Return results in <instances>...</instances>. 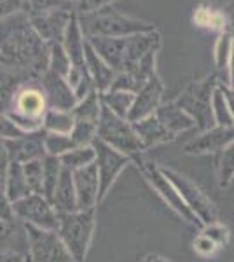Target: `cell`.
<instances>
[{
    "label": "cell",
    "mask_w": 234,
    "mask_h": 262,
    "mask_svg": "<svg viewBox=\"0 0 234 262\" xmlns=\"http://www.w3.org/2000/svg\"><path fill=\"white\" fill-rule=\"evenodd\" d=\"M95 210H84L80 213H59V234L69 248L70 257L75 262H82L88 252V245L91 242L93 219Z\"/></svg>",
    "instance_id": "1"
},
{
    "label": "cell",
    "mask_w": 234,
    "mask_h": 262,
    "mask_svg": "<svg viewBox=\"0 0 234 262\" xmlns=\"http://www.w3.org/2000/svg\"><path fill=\"white\" fill-rule=\"evenodd\" d=\"M161 171L173 184V187L177 189V192L180 194V198L189 206L190 212L205 224V226H210V224L217 222V210L214 203L199 191V187H196L187 177L180 175V173L172 170V168H161Z\"/></svg>",
    "instance_id": "2"
},
{
    "label": "cell",
    "mask_w": 234,
    "mask_h": 262,
    "mask_svg": "<svg viewBox=\"0 0 234 262\" xmlns=\"http://www.w3.org/2000/svg\"><path fill=\"white\" fill-rule=\"evenodd\" d=\"M137 163H138V168L142 170V173L145 175V179L152 184V187L163 196V200L168 203L177 213H180L187 222L199 224L198 217L190 212L189 206H187L184 200L180 198V194L177 192V189L173 187V184L163 175L161 168H157L156 164H152L151 161H145V159H137Z\"/></svg>",
    "instance_id": "3"
},
{
    "label": "cell",
    "mask_w": 234,
    "mask_h": 262,
    "mask_svg": "<svg viewBox=\"0 0 234 262\" xmlns=\"http://www.w3.org/2000/svg\"><path fill=\"white\" fill-rule=\"evenodd\" d=\"M25 227L32 245L33 262H70L72 257L67 253L53 231H42L32 224H27Z\"/></svg>",
    "instance_id": "4"
},
{
    "label": "cell",
    "mask_w": 234,
    "mask_h": 262,
    "mask_svg": "<svg viewBox=\"0 0 234 262\" xmlns=\"http://www.w3.org/2000/svg\"><path fill=\"white\" fill-rule=\"evenodd\" d=\"M100 137L119 152H138L143 147L142 140L137 138V135L131 133V129L124 122L119 121L107 108L103 111V117H101Z\"/></svg>",
    "instance_id": "5"
},
{
    "label": "cell",
    "mask_w": 234,
    "mask_h": 262,
    "mask_svg": "<svg viewBox=\"0 0 234 262\" xmlns=\"http://www.w3.org/2000/svg\"><path fill=\"white\" fill-rule=\"evenodd\" d=\"M12 212L18 215V217L28 221L32 226L44 227L48 231H54L59 227L58 215H54L49 203L39 198L37 194L35 196H27L19 201H14Z\"/></svg>",
    "instance_id": "6"
},
{
    "label": "cell",
    "mask_w": 234,
    "mask_h": 262,
    "mask_svg": "<svg viewBox=\"0 0 234 262\" xmlns=\"http://www.w3.org/2000/svg\"><path fill=\"white\" fill-rule=\"evenodd\" d=\"M96 147V170H98V201H101L107 194L109 187L112 185V182L116 180V177L119 175V171L122 170V166L127 163V158H124L122 154H119L117 150H112L109 145H105L103 142H95Z\"/></svg>",
    "instance_id": "7"
},
{
    "label": "cell",
    "mask_w": 234,
    "mask_h": 262,
    "mask_svg": "<svg viewBox=\"0 0 234 262\" xmlns=\"http://www.w3.org/2000/svg\"><path fill=\"white\" fill-rule=\"evenodd\" d=\"M75 200L80 212L91 210L98 201V170L96 164H88L74 173Z\"/></svg>",
    "instance_id": "8"
},
{
    "label": "cell",
    "mask_w": 234,
    "mask_h": 262,
    "mask_svg": "<svg viewBox=\"0 0 234 262\" xmlns=\"http://www.w3.org/2000/svg\"><path fill=\"white\" fill-rule=\"evenodd\" d=\"M53 203L56 205L58 210H61V213H70L72 210L77 206V200H75V192H74V185H72V173L70 170L61 171L59 175V182H58V187L54 191Z\"/></svg>",
    "instance_id": "9"
},
{
    "label": "cell",
    "mask_w": 234,
    "mask_h": 262,
    "mask_svg": "<svg viewBox=\"0 0 234 262\" xmlns=\"http://www.w3.org/2000/svg\"><path fill=\"white\" fill-rule=\"evenodd\" d=\"M234 138V129H215L211 133L201 137L199 140L190 142L185 147V152L194 154V152H210V150H219L225 142H229Z\"/></svg>",
    "instance_id": "10"
},
{
    "label": "cell",
    "mask_w": 234,
    "mask_h": 262,
    "mask_svg": "<svg viewBox=\"0 0 234 262\" xmlns=\"http://www.w3.org/2000/svg\"><path fill=\"white\" fill-rule=\"evenodd\" d=\"M30 192H32V189L27 184L23 168L19 166V163H12L9 166V173H7L6 196L9 198V201H19L30 196Z\"/></svg>",
    "instance_id": "11"
},
{
    "label": "cell",
    "mask_w": 234,
    "mask_h": 262,
    "mask_svg": "<svg viewBox=\"0 0 234 262\" xmlns=\"http://www.w3.org/2000/svg\"><path fill=\"white\" fill-rule=\"evenodd\" d=\"M159 95H161V84L157 82V79H151V84L143 90V93L140 95L138 98V103L133 107V112L130 114V119L135 121L138 117H143L145 114H148L152 108L156 107L157 100H159Z\"/></svg>",
    "instance_id": "12"
},
{
    "label": "cell",
    "mask_w": 234,
    "mask_h": 262,
    "mask_svg": "<svg viewBox=\"0 0 234 262\" xmlns=\"http://www.w3.org/2000/svg\"><path fill=\"white\" fill-rule=\"evenodd\" d=\"M137 129L140 133V137H142V140L147 142V145L159 143V142H164V140H168V138H172V135L163 128V124L154 121V119L140 122V124L137 126Z\"/></svg>",
    "instance_id": "13"
},
{
    "label": "cell",
    "mask_w": 234,
    "mask_h": 262,
    "mask_svg": "<svg viewBox=\"0 0 234 262\" xmlns=\"http://www.w3.org/2000/svg\"><path fill=\"white\" fill-rule=\"evenodd\" d=\"M18 108L28 117H39L44 111V98L37 91H25L18 100Z\"/></svg>",
    "instance_id": "14"
},
{
    "label": "cell",
    "mask_w": 234,
    "mask_h": 262,
    "mask_svg": "<svg viewBox=\"0 0 234 262\" xmlns=\"http://www.w3.org/2000/svg\"><path fill=\"white\" fill-rule=\"evenodd\" d=\"M58 170H59V163L58 159L49 158L46 161V166L42 168V189H44L48 201H53V192L56 191V184H58Z\"/></svg>",
    "instance_id": "15"
},
{
    "label": "cell",
    "mask_w": 234,
    "mask_h": 262,
    "mask_svg": "<svg viewBox=\"0 0 234 262\" xmlns=\"http://www.w3.org/2000/svg\"><path fill=\"white\" fill-rule=\"evenodd\" d=\"M95 158H96L95 150L86 147V149H74V150H70L69 154H63L61 161L67 164V168H75V170H79V168H84V166H88V164H91Z\"/></svg>",
    "instance_id": "16"
},
{
    "label": "cell",
    "mask_w": 234,
    "mask_h": 262,
    "mask_svg": "<svg viewBox=\"0 0 234 262\" xmlns=\"http://www.w3.org/2000/svg\"><path fill=\"white\" fill-rule=\"evenodd\" d=\"M234 179V143L231 147H227L219 161V180L220 187H227Z\"/></svg>",
    "instance_id": "17"
},
{
    "label": "cell",
    "mask_w": 234,
    "mask_h": 262,
    "mask_svg": "<svg viewBox=\"0 0 234 262\" xmlns=\"http://www.w3.org/2000/svg\"><path fill=\"white\" fill-rule=\"evenodd\" d=\"M25 171V179H27V184L32 191L35 192H40L42 191V166L37 161H30L25 164L23 168Z\"/></svg>",
    "instance_id": "18"
},
{
    "label": "cell",
    "mask_w": 234,
    "mask_h": 262,
    "mask_svg": "<svg viewBox=\"0 0 234 262\" xmlns=\"http://www.w3.org/2000/svg\"><path fill=\"white\" fill-rule=\"evenodd\" d=\"M75 143L72 142V138H67L65 135H51V137L46 140V147L51 154H61V152L70 150V147H74Z\"/></svg>",
    "instance_id": "19"
},
{
    "label": "cell",
    "mask_w": 234,
    "mask_h": 262,
    "mask_svg": "<svg viewBox=\"0 0 234 262\" xmlns=\"http://www.w3.org/2000/svg\"><path fill=\"white\" fill-rule=\"evenodd\" d=\"M203 234L208 236V238L214 242L217 247H224L225 243H227V238H229V231H227V227H224V226H220L219 222H215V224H210V226H206V229L203 231Z\"/></svg>",
    "instance_id": "20"
},
{
    "label": "cell",
    "mask_w": 234,
    "mask_h": 262,
    "mask_svg": "<svg viewBox=\"0 0 234 262\" xmlns=\"http://www.w3.org/2000/svg\"><path fill=\"white\" fill-rule=\"evenodd\" d=\"M217 248H219V247H217V245L205 234L198 236V238H196V242H194V250L199 252L201 255H210V253H214Z\"/></svg>",
    "instance_id": "21"
},
{
    "label": "cell",
    "mask_w": 234,
    "mask_h": 262,
    "mask_svg": "<svg viewBox=\"0 0 234 262\" xmlns=\"http://www.w3.org/2000/svg\"><path fill=\"white\" fill-rule=\"evenodd\" d=\"M0 135H2V137H9V138H18L21 137V131L16 128L14 124H11L9 121L0 117Z\"/></svg>",
    "instance_id": "22"
},
{
    "label": "cell",
    "mask_w": 234,
    "mask_h": 262,
    "mask_svg": "<svg viewBox=\"0 0 234 262\" xmlns=\"http://www.w3.org/2000/svg\"><path fill=\"white\" fill-rule=\"evenodd\" d=\"M7 200H9V198L4 196V194L0 192V219H4V221H9L11 212H12V208H9Z\"/></svg>",
    "instance_id": "23"
},
{
    "label": "cell",
    "mask_w": 234,
    "mask_h": 262,
    "mask_svg": "<svg viewBox=\"0 0 234 262\" xmlns=\"http://www.w3.org/2000/svg\"><path fill=\"white\" fill-rule=\"evenodd\" d=\"M142 262H169V260H166L164 257H161V255H156V253H151V255H147Z\"/></svg>",
    "instance_id": "24"
},
{
    "label": "cell",
    "mask_w": 234,
    "mask_h": 262,
    "mask_svg": "<svg viewBox=\"0 0 234 262\" xmlns=\"http://www.w3.org/2000/svg\"><path fill=\"white\" fill-rule=\"evenodd\" d=\"M23 262H33L32 255H27V257H25V260H23Z\"/></svg>",
    "instance_id": "25"
},
{
    "label": "cell",
    "mask_w": 234,
    "mask_h": 262,
    "mask_svg": "<svg viewBox=\"0 0 234 262\" xmlns=\"http://www.w3.org/2000/svg\"><path fill=\"white\" fill-rule=\"evenodd\" d=\"M98 2H101V0H98Z\"/></svg>",
    "instance_id": "26"
}]
</instances>
